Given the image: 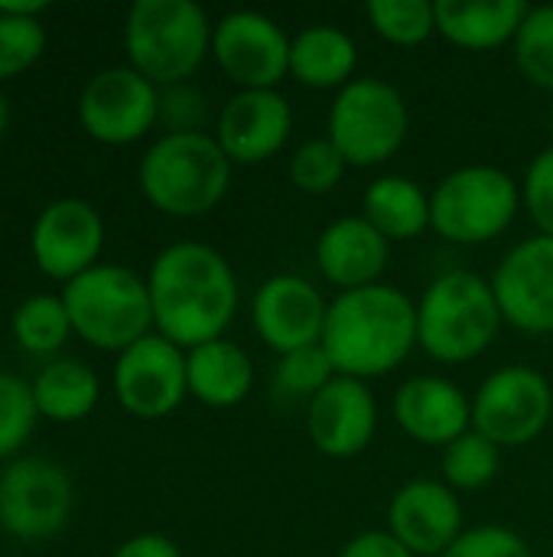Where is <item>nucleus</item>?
I'll list each match as a JSON object with an SVG mask.
<instances>
[{"label": "nucleus", "mask_w": 553, "mask_h": 557, "mask_svg": "<svg viewBox=\"0 0 553 557\" xmlns=\"http://www.w3.org/2000/svg\"><path fill=\"white\" fill-rule=\"evenodd\" d=\"M502 323L492 281L466 268L437 274L417 300V343L440 366L486 356Z\"/></svg>", "instance_id": "nucleus-3"}, {"label": "nucleus", "mask_w": 553, "mask_h": 557, "mask_svg": "<svg viewBox=\"0 0 553 557\" xmlns=\"http://www.w3.org/2000/svg\"><path fill=\"white\" fill-rule=\"evenodd\" d=\"M212 29L215 23L196 0H137L124 26L130 69L156 88L186 85L212 52Z\"/></svg>", "instance_id": "nucleus-5"}, {"label": "nucleus", "mask_w": 553, "mask_h": 557, "mask_svg": "<svg viewBox=\"0 0 553 557\" xmlns=\"http://www.w3.org/2000/svg\"><path fill=\"white\" fill-rule=\"evenodd\" d=\"M72 480L42 457L16 460L0 476V525L16 539H49L72 512Z\"/></svg>", "instance_id": "nucleus-15"}, {"label": "nucleus", "mask_w": 553, "mask_h": 557, "mask_svg": "<svg viewBox=\"0 0 553 557\" xmlns=\"http://www.w3.org/2000/svg\"><path fill=\"white\" fill-rule=\"evenodd\" d=\"M362 215L391 245L414 242L430 228V193L404 173H388L362 193Z\"/></svg>", "instance_id": "nucleus-25"}, {"label": "nucleus", "mask_w": 553, "mask_h": 557, "mask_svg": "<svg viewBox=\"0 0 553 557\" xmlns=\"http://www.w3.org/2000/svg\"><path fill=\"white\" fill-rule=\"evenodd\" d=\"M388 532L414 557H443L466 532L460 493L443 480H411L388 503Z\"/></svg>", "instance_id": "nucleus-18"}, {"label": "nucleus", "mask_w": 553, "mask_h": 557, "mask_svg": "<svg viewBox=\"0 0 553 557\" xmlns=\"http://www.w3.org/2000/svg\"><path fill=\"white\" fill-rule=\"evenodd\" d=\"M42 10H46V0H23V3L3 0V3H0V13H3V16H36V13H42Z\"/></svg>", "instance_id": "nucleus-40"}, {"label": "nucleus", "mask_w": 553, "mask_h": 557, "mask_svg": "<svg viewBox=\"0 0 553 557\" xmlns=\"http://www.w3.org/2000/svg\"><path fill=\"white\" fill-rule=\"evenodd\" d=\"M512 55L518 72L541 91H553V3L531 7L515 42Z\"/></svg>", "instance_id": "nucleus-29"}, {"label": "nucleus", "mask_w": 553, "mask_h": 557, "mask_svg": "<svg viewBox=\"0 0 553 557\" xmlns=\"http://www.w3.org/2000/svg\"><path fill=\"white\" fill-rule=\"evenodd\" d=\"M553 421L551 379L531 366H502L473 395V428L499 450L535 444Z\"/></svg>", "instance_id": "nucleus-9"}, {"label": "nucleus", "mask_w": 553, "mask_h": 557, "mask_svg": "<svg viewBox=\"0 0 553 557\" xmlns=\"http://www.w3.org/2000/svg\"><path fill=\"white\" fill-rule=\"evenodd\" d=\"M531 3L525 0H437V33L466 52L512 46Z\"/></svg>", "instance_id": "nucleus-22"}, {"label": "nucleus", "mask_w": 553, "mask_h": 557, "mask_svg": "<svg viewBox=\"0 0 553 557\" xmlns=\"http://www.w3.org/2000/svg\"><path fill=\"white\" fill-rule=\"evenodd\" d=\"M78 117L101 144H134L160 121V88L130 65L104 69L85 85Z\"/></svg>", "instance_id": "nucleus-11"}, {"label": "nucleus", "mask_w": 553, "mask_h": 557, "mask_svg": "<svg viewBox=\"0 0 553 557\" xmlns=\"http://www.w3.org/2000/svg\"><path fill=\"white\" fill-rule=\"evenodd\" d=\"M551 131H553V111H551Z\"/></svg>", "instance_id": "nucleus-42"}, {"label": "nucleus", "mask_w": 553, "mask_h": 557, "mask_svg": "<svg viewBox=\"0 0 553 557\" xmlns=\"http://www.w3.org/2000/svg\"><path fill=\"white\" fill-rule=\"evenodd\" d=\"M290 42L274 16L231 10L212 29V59L238 91H267L290 78Z\"/></svg>", "instance_id": "nucleus-10"}, {"label": "nucleus", "mask_w": 553, "mask_h": 557, "mask_svg": "<svg viewBox=\"0 0 553 557\" xmlns=\"http://www.w3.org/2000/svg\"><path fill=\"white\" fill-rule=\"evenodd\" d=\"M36 414L39 408L33 398V385L0 372V457L13 454L29 437Z\"/></svg>", "instance_id": "nucleus-33"}, {"label": "nucleus", "mask_w": 553, "mask_h": 557, "mask_svg": "<svg viewBox=\"0 0 553 557\" xmlns=\"http://www.w3.org/2000/svg\"><path fill=\"white\" fill-rule=\"evenodd\" d=\"M147 287L156 333L186 352L222 339L241 304L231 261L202 242H176L163 248L150 268Z\"/></svg>", "instance_id": "nucleus-1"}, {"label": "nucleus", "mask_w": 553, "mask_h": 557, "mask_svg": "<svg viewBox=\"0 0 553 557\" xmlns=\"http://www.w3.org/2000/svg\"><path fill=\"white\" fill-rule=\"evenodd\" d=\"M336 557H414L388 529H372V532H359L355 539H349Z\"/></svg>", "instance_id": "nucleus-38"}, {"label": "nucleus", "mask_w": 553, "mask_h": 557, "mask_svg": "<svg viewBox=\"0 0 553 557\" xmlns=\"http://www.w3.org/2000/svg\"><path fill=\"white\" fill-rule=\"evenodd\" d=\"M235 163L205 131H166L140 160V189L147 202L176 219L212 212L231 186Z\"/></svg>", "instance_id": "nucleus-4"}, {"label": "nucleus", "mask_w": 553, "mask_h": 557, "mask_svg": "<svg viewBox=\"0 0 553 557\" xmlns=\"http://www.w3.org/2000/svg\"><path fill=\"white\" fill-rule=\"evenodd\" d=\"M293 131V108L280 88L235 91L215 121V140L235 166H257L277 157Z\"/></svg>", "instance_id": "nucleus-17"}, {"label": "nucleus", "mask_w": 553, "mask_h": 557, "mask_svg": "<svg viewBox=\"0 0 553 557\" xmlns=\"http://www.w3.org/2000/svg\"><path fill=\"white\" fill-rule=\"evenodd\" d=\"M68 330H72V323H68V310H65L62 297H49V294L29 297L13 317L16 343L36 356L62 349Z\"/></svg>", "instance_id": "nucleus-30"}, {"label": "nucleus", "mask_w": 553, "mask_h": 557, "mask_svg": "<svg viewBox=\"0 0 553 557\" xmlns=\"http://www.w3.org/2000/svg\"><path fill=\"white\" fill-rule=\"evenodd\" d=\"M46 49V33L36 16H3L0 13V78L29 69Z\"/></svg>", "instance_id": "nucleus-34"}, {"label": "nucleus", "mask_w": 553, "mask_h": 557, "mask_svg": "<svg viewBox=\"0 0 553 557\" xmlns=\"http://www.w3.org/2000/svg\"><path fill=\"white\" fill-rule=\"evenodd\" d=\"M359 69L355 39L332 23L306 26L290 42V78L313 91H342Z\"/></svg>", "instance_id": "nucleus-24"}, {"label": "nucleus", "mask_w": 553, "mask_h": 557, "mask_svg": "<svg viewBox=\"0 0 553 557\" xmlns=\"http://www.w3.org/2000/svg\"><path fill=\"white\" fill-rule=\"evenodd\" d=\"M189 395L205 408H235L254 392V362L231 339H212L186 352Z\"/></svg>", "instance_id": "nucleus-23"}, {"label": "nucleus", "mask_w": 553, "mask_h": 557, "mask_svg": "<svg viewBox=\"0 0 553 557\" xmlns=\"http://www.w3.org/2000/svg\"><path fill=\"white\" fill-rule=\"evenodd\" d=\"M332 379H336V369H332L326 349L323 346H310V349H297V352L277 356L274 392L280 398H293V401L310 405Z\"/></svg>", "instance_id": "nucleus-32"}, {"label": "nucleus", "mask_w": 553, "mask_h": 557, "mask_svg": "<svg viewBox=\"0 0 553 557\" xmlns=\"http://www.w3.org/2000/svg\"><path fill=\"white\" fill-rule=\"evenodd\" d=\"M521 183L492 163L450 170L430 193V228L450 245H489L521 212Z\"/></svg>", "instance_id": "nucleus-6"}, {"label": "nucleus", "mask_w": 553, "mask_h": 557, "mask_svg": "<svg viewBox=\"0 0 553 557\" xmlns=\"http://www.w3.org/2000/svg\"><path fill=\"white\" fill-rule=\"evenodd\" d=\"M114 392L124 411L143 421L173 414L189 395L186 382V349L160 333L143 336L121 352L114 366Z\"/></svg>", "instance_id": "nucleus-14"}, {"label": "nucleus", "mask_w": 553, "mask_h": 557, "mask_svg": "<svg viewBox=\"0 0 553 557\" xmlns=\"http://www.w3.org/2000/svg\"><path fill=\"white\" fill-rule=\"evenodd\" d=\"M98 375L78 359H55L33 382L39 414L62 424L88 418V411L98 405Z\"/></svg>", "instance_id": "nucleus-26"}, {"label": "nucleus", "mask_w": 553, "mask_h": 557, "mask_svg": "<svg viewBox=\"0 0 553 557\" xmlns=\"http://www.w3.org/2000/svg\"><path fill=\"white\" fill-rule=\"evenodd\" d=\"M7 127V101H3V91H0V134Z\"/></svg>", "instance_id": "nucleus-41"}, {"label": "nucleus", "mask_w": 553, "mask_h": 557, "mask_svg": "<svg viewBox=\"0 0 553 557\" xmlns=\"http://www.w3.org/2000/svg\"><path fill=\"white\" fill-rule=\"evenodd\" d=\"M114 557H183L179 552V545L173 542V539H166V535H137V539H130V542H124Z\"/></svg>", "instance_id": "nucleus-39"}, {"label": "nucleus", "mask_w": 553, "mask_h": 557, "mask_svg": "<svg viewBox=\"0 0 553 557\" xmlns=\"http://www.w3.org/2000/svg\"><path fill=\"white\" fill-rule=\"evenodd\" d=\"M349 163L342 160V153L336 150V144L329 137H310L303 140L290 160H287V176L290 183L306 193V196H326L332 193L342 176H345Z\"/></svg>", "instance_id": "nucleus-31"}, {"label": "nucleus", "mask_w": 553, "mask_h": 557, "mask_svg": "<svg viewBox=\"0 0 553 557\" xmlns=\"http://www.w3.org/2000/svg\"><path fill=\"white\" fill-rule=\"evenodd\" d=\"M326 317L329 300L303 274H274L251 297V326L277 356L319 346Z\"/></svg>", "instance_id": "nucleus-12"}, {"label": "nucleus", "mask_w": 553, "mask_h": 557, "mask_svg": "<svg viewBox=\"0 0 553 557\" xmlns=\"http://www.w3.org/2000/svg\"><path fill=\"white\" fill-rule=\"evenodd\" d=\"M202 114H205V101L189 85H173L160 91V121L169 131H202L199 127Z\"/></svg>", "instance_id": "nucleus-37"}, {"label": "nucleus", "mask_w": 553, "mask_h": 557, "mask_svg": "<svg viewBox=\"0 0 553 557\" xmlns=\"http://www.w3.org/2000/svg\"><path fill=\"white\" fill-rule=\"evenodd\" d=\"M365 16L385 42L401 49H414L437 33V3L430 0H372Z\"/></svg>", "instance_id": "nucleus-28"}, {"label": "nucleus", "mask_w": 553, "mask_h": 557, "mask_svg": "<svg viewBox=\"0 0 553 557\" xmlns=\"http://www.w3.org/2000/svg\"><path fill=\"white\" fill-rule=\"evenodd\" d=\"M499 470H502V450L476 428L456 437L450 447H443L440 457V480L453 493H479L499 476Z\"/></svg>", "instance_id": "nucleus-27"}, {"label": "nucleus", "mask_w": 553, "mask_h": 557, "mask_svg": "<svg viewBox=\"0 0 553 557\" xmlns=\"http://www.w3.org/2000/svg\"><path fill=\"white\" fill-rule=\"evenodd\" d=\"M502 320L528 336L553 333V238L528 235L505 251L489 277Z\"/></svg>", "instance_id": "nucleus-13"}, {"label": "nucleus", "mask_w": 553, "mask_h": 557, "mask_svg": "<svg viewBox=\"0 0 553 557\" xmlns=\"http://www.w3.org/2000/svg\"><path fill=\"white\" fill-rule=\"evenodd\" d=\"M443 557H535L531 545L508 525H473L466 529Z\"/></svg>", "instance_id": "nucleus-35"}, {"label": "nucleus", "mask_w": 553, "mask_h": 557, "mask_svg": "<svg viewBox=\"0 0 553 557\" xmlns=\"http://www.w3.org/2000/svg\"><path fill=\"white\" fill-rule=\"evenodd\" d=\"M378 398L368 382L336 375L306 405V437L316 454L329 460H352L365 454L378 434Z\"/></svg>", "instance_id": "nucleus-16"}, {"label": "nucleus", "mask_w": 553, "mask_h": 557, "mask_svg": "<svg viewBox=\"0 0 553 557\" xmlns=\"http://www.w3.org/2000/svg\"><path fill=\"white\" fill-rule=\"evenodd\" d=\"M407 134L411 108L404 95L378 75H355L336 91L326 114V137L342 160L359 170L388 163L404 147Z\"/></svg>", "instance_id": "nucleus-8"}, {"label": "nucleus", "mask_w": 553, "mask_h": 557, "mask_svg": "<svg viewBox=\"0 0 553 557\" xmlns=\"http://www.w3.org/2000/svg\"><path fill=\"white\" fill-rule=\"evenodd\" d=\"M336 369L359 382L385 379L411 359L417 343V300L394 284L342 290L329 300L319 343Z\"/></svg>", "instance_id": "nucleus-2"}, {"label": "nucleus", "mask_w": 553, "mask_h": 557, "mask_svg": "<svg viewBox=\"0 0 553 557\" xmlns=\"http://www.w3.org/2000/svg\"><path fill=\"white\" fill-rule=\"evenodd\" d=\"M62 304L72 330L95 349L124 352L153 326L150 287L140 274L121 264H95L68 281Z\"/></svg>", "instance_id": "nucleus-7"}, {"label": "nucleus", "mask_w": 553, "mask_h": 557, "mask_svg": "<svg viewBox=\"0 0 553 557\" xmlns=\"http://www.w3.org/2000/svg\"><path fill=\"white\" fill-rule=\"evenodd\" d=\"M521 202L538 225V235L553 238V144L528 163L521 180Z\"/></svg>", "instance_id": "nucleus-36"}, {"label": "nucleus", "mask_w": 553, "mask_h": 557, "mask_svg": "<svg viewBox=\"0 0 553 557\" xmlns=\"http://www.w3.org/2000/svg\"><path fill=\"white\" fill-rule=\"evenodd\" d=\"M104 245V222L85 199H55L33 225V258L42 274L75 281L91 271Z\"/></svg>", "instance_id": "nucleus-19"}, {"label": "nucleus", "mask_w": 553, "mask_h": 557, "mask_svg": "<svg viewBox=\"0 0 553 557\" xmlns=\"http://www.w3.org/2000/svg\"><path fill=\"white\" fill-rule=\"evenodd\" d=\"M398 428L424 447H450L473 431V398L447 375H411L391 401Z\"/></svg>", "instance_id": "nucleus-20"}, {"label": "nucleus", "mask_w": 553, "mask_h": 557, "mask_svg": "<svg viewBox=\"0 0 553 557\" xmlns=\"http://www.w3.org/2000/svg\"><path fill=\"white\" fill-rule=\"evenodd\" d=\"M316 268L326 284L342 290H359L381 284V274L391 261V242L359 212L332 219L313 248Z\"/></svg>", "instance_id": "nucleus-21"}]
</instances>
